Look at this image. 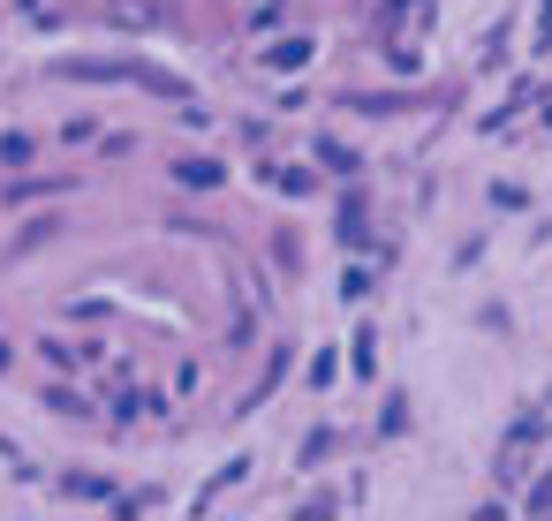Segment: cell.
Returning <instances> with one entry per match:
<instances>
[{
    "instance_id": "1",
    "label": "cell",
    "mask_w": 552,
    "mask_h": 521,
    "mask_svg": "<svg viewBox=\"0 0 552 521\" xmlns=\"http://www.w3.org/2000/svg\"><path fill=\"white\" fill-rule=\"evenodd\" d=\"M265 61L273 68H303L311 61V38H280V46H265Z\"/></svg>"
},
{
    "instance_id": "2",
    "label": "cell",
    "mask_w": 552,
    "mask_h": 521,
    "mask_svg": "<svg viewBox=\"0 0 552 521\" xmlns=\"http://www.w3.org/2000/svg\"><path fill=\"white\" fill-rule=\"evenodd\" d=\"M174 174H182V182H190V189H212V182H220V167H212V159H182V167H174Z\"/></svg>"
},
{
    "instance_id": "3",
    "label": "cell",
    "mask_w": 552,
    "mask_h": 521,
    "mask_svg": "<svg viewBox=\"0 0 552 521\" xmlns=\"http://www.w3.org/2000/svg\"><path fill=\"white\" fill-rule=\"evenodd\" d=\"M0 370H8V348H0Z\"/></svg>"
}]
</instances>
